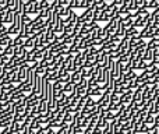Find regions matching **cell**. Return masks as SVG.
I'll list each match as a JSON object with an SVG mask.
<instances>
[{"label": "cell", "mask_w": 159, "mask_h": 134, "mask_svg": "<svg viewBox=\"0 0 159 134\" xmlns=\"http://www.w3.org/2000/svg\"><path fill=\"white\" fill-rule=\"evenodd\" d=\"M38 36H39V34L36 32V34H34V35H31L30 38H27V39H25L24 48H27L28 50H31V49H34V48H36V44H38Z\"/></svg>", "instance_id": "1"}, {"label": "cell", "mask_w": 159, "mask_h": 134, "mask_svg": "<svg viewBox=\"0 0 159 134\" xmlns=\"http://www.w3.org/2000/svg\"><path fill=\"white\" fill-rule=\"evenodd\" d=\"M154 49H151V48H148L147 46V49H145V53H144V56H143V60L144 62H147L148 64H151V63H154Z\"/></svg>", "instance_id": "2"}, {"label": "cell", "mask_w": 159, "mask_h": 134, "mask_svg": "<svg viewBox=\"0 0 159 134\" xmlns=\"http://www.w3.org/2000/svg\"><path fill=\"white\" fill-rule=\"evenodd\" d=\"M14 22V11L13 10H10L8 8L7 11H6V17H4V24H8V25H11Z\"/></svg>", "instance_id": "3"}, {"label": "cell", "mask_w": 159, "mask_h": 134, "mask_svg": "<svg viewBox=\"0 0 159 134\" xmlns=\"http://www.w3.org/2000/svg\"><path fill=\"white\" fill-rule=\"evenodd\" d=\"M63 91H64V94H66V95H70L71 92H74V91H75V84H73L71 81L67 82V84H64Z\"/></svg>", "instance_id": "4"}, {"label": "cell", "mask_w": 159, "mask_h": 134, "mask_svg": "<svg viewBox=\"0 0 159 134\" xmlns=\"http://www.w3.org/2000/svg\"><path fill=\"white\" fill-rule=\"evenodd\" d=\"M11 44H13V38H11V35H6L0 39V46H3V48L8 46V45H11Z\"/></svg>", "instance_id": "5"}, {"label": "cell", "mask_w": 159, "mask_h": 134, "mask_svg": "<svg viewBox=\"0 0 159 134\" xmlns=\"http://www.w3.org/2000/svg\"><path fill=\"white\" fill-rule=\"evenodd\" d=\"M157 84H159V70L155 74H152L148 80V85H157Z\"/></svg>", "instance_id": "6"}, {"label": "cell", "mask_w": 159, "mask_h": 134, "mask_svg": "<svg viewBox=\"0 0 159 134\" xmlns=\"http://www.w3.org/2000/svg\"><path fill=\"white\" fill-rule=\"evenodd\" d=\"M137 13H138V17L145 18L147 16H149V14H151V10H148L147 7H141V8H138V10H137Z\"/></svg>", "instance_id": "7"}, {"label": "cell", "mask_w": 159, "mask_h": 134, "mask_svg": "<svg viewBox=\"0 0 159 134\" xmlns=\"http://www.w3.org/2000/svg\"><path fill=\"white\" fill-rule=\"evenodd\" d=\"M14 52H16V46L11 44V45H8V46L4 48V52H3V53H4V55H7V56H13Z\"/></svg>", "instance_id": "8"}, {"label": "cell", "mask_w": 159, "mask_h": 134, "mask_svg": "<svg viewBox=\"0 0 159 134\" xmlns=\"http://www.w3.org/2000/svg\"><path fill=\"white\" fill-rule=\"evenodd\" d=\"M147 46L151 48V49H157V48H159V38L149 39V41H148V45H147Z\"/></svg>", "instance_id": "9"}, {"label": "cell", "mask_w": 159, "mask_h": 134, "mask_svg": "<svg viewBox=\"0 0 159 134\" xmlns=\"http://www.w3.org/2000/svg\"><path fill=\"white\" fill-rule=\"evenodd\" d=\"M49 6H50V3L48 0H39V11L49 8Z\"/></svg>", "instance_id": "10"}, {"label": "cell", "mask_w": 159, "mask_h": 134, "mask_svg": "<svg viewBox=\"0 0 159 134\" xmlns=\"http://www.w3.org/2000/svg\"><path fill=\"white\" fill-rule=\"evenodd\" d=\"M152 18H154V24L159 27V7L152 11Z\"/></svg>", "instance_id": "11"}, {"label": "cell", "mask_w": 159, "mask_h": 134, "mask_svg": "<svg viewBox=\"0 0 159 134\" xmlns=\"http://www.w3.org/2000/svg\"><path fill=\"white\" fill-rule=\"evenodd\" d=\"M70 2L71 0H57L59 6H63V7H70Z\"/></svg>", "instance_id": "12"}, {"label": "cell", "mask_w": 159, "mask_h": 134, "mask_svg": "<svg viewBox=\"0 0 159 134\" xmlns=\"http://www.w3.org/2000/svg\"><path fill=\"white\" fill-rule=\"evenodd\" d=\"M154 63L159 67V55H158V56H154Z\"/></svg>", "instance_id": "13"}, {"label": "cell", "mask_w": 159, "mask_h": 134, "mask_svg": "<svg viewBox=\"0 0 159 134\" xmlns=\"http://www.w3.org/2000/svg\"><path fill=\"white\" fill-rule=\"evenodd\" d=\"M3 73H4V67H3V66H0V76H2Z\"/></svg>", "instance_id": "14"}, {"label": "cell", "mask_w": 159, "mask_h": 134, "mask_svg": "<svg viewBox=\"0 0 159 134\" xmlns=\"http://www.w3.org/2000/svg\"><path fill=\"white\" fill-rule=\"evenodd\" d=\"M2 92H3L2 91V84H0V95H2Z\"/></svg>", "instance_id": "15"}, {"label": "cell", "mask_w": 159, "mask_h": 134, "mask_svg": "<svg viewBox=\"0 0 159 134\" xmlns=\"http://www.w3.org/2000/svg\"><path fill=\"white\" fill-rule=\"evenodd\" d=\"M48 2H49V3H50V2H53V0H48Z\"/></svg>", "instance_id": "16"}, {"label": "cell", "mask_w": 159, "mask_h": 134, "mask_svg": "<svg viewBox=\"0 0 159 134\" xmlns=\"http://www.w3.org/2000/svg\"><path fill=\"white\" fill-rule=\"evenodd\" d=\"M92 134H93V133H92Z\"/></svg>", "instance_id": "17"}]
</instances>
